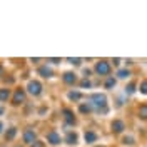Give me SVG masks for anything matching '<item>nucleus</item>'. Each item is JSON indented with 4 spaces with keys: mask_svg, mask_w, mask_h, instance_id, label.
<instances>
[{
    "mask_svg": "<svg viewBox=\"0 0 147 147\" xmlns=\"http://www.w3.org/2000/svg\"><path fill=\"white\" fill-rule=\"evenodd\" d=\"M90 105L94 107V109L97 110V112H100V114H105L107 112V97L104 95V94H94V95H90Z\"/></svg>",
    "mask_w": 147,
    "mask_h": 147,
    "instance_id": "obj_1",
    "label": "nucleus"
},
{
    "mask_svg": "<svg viewBox=\"0 0 147 147\" xmlns=\"http://www.w3.org/2000/svg\"><path fill=\"white\" fill-rule=\"evenodd\" d=\"M27 90L28 94H32V95H40L42 94V84L37 82V80H30L27 85Z\"/></svg>",
    "mask_w": 147,
    "mask_h": 147,
    "instance_id": "obj_2",
    "label": "nucleus"
},
{
    "mask_svg": "<svg viewBox=\"0 0 147 147\" xmlns=\"http://www.w3.org/2000/svg\"><path fill=\"white\" fill-rule=\"evenodd\" d=\"M95 72L100 74V75H109V74H110V65H109V62H105V60L97 62V65H95Z\"/></svg>",
    "mask_w": 147,
    "mask_h": 147,
    "instance_id": "obj_3",
    "label": "nucleus"
},
{
    "mask_svg": "<svg viewBox=\"0 0 147 147\" xmlns=\"http://www.w3.org/2000/svg\"><path fill=\"white\" fill-rule=\"evenodd\" d=\"M24 100H25V92L22 90V89H17V90H15V94H13L12 104H13V105H18V104H22Z\"/></svg>",
    "mask_w": 147,
    "mask_h": 147,
    "instance_id": "obj_4",
    "label": "nucleus"
},
{
    "mask_svg": "<svg viewBox=\"0 0 147 147\" xmlns=\"http://www.w3.org/2000/svg\"><path fill=\"white\" fill-rule=\"evenodd\" d=\"M47 140H49L52 146H57V144H60V136H59L55 130H52V132H49V136H47Z\"/></svg>",
    "mask_w": 147,
    "mask_h": 147,
    "instance_id": "obj_5",
    "label": "nucleus"
},
{
    "mask_svg": "<svg viewBox=\"0 0 147 147\" xmlns=\"http://www.w3.org/2000/svg\"><path fill=\"white\" fill-rule=\"evenodd\" d=\"M24 140H25L27 144H34V140H35V132H34L32 129H27V130L24 132Z\"/></svg>",
    "mask_w": 147,
    "mask_h": 147,
    "instance_id": "obj_6",
    "label": "nucleus"
},
{
    "mask_svg": "<svg viewBox=\"0 0 147 147\" xmlns=\"http://www.w3.org/2000/svg\"><path fill=\"white\" fill-rule=\"evenodd\" d=\"M84 139H85V142H87V144H94V142L97 140V134H95V132H92V130H87V132L84 134Z\"/></svg>",
    "mask_w": 147,
    "mask_h": 147,
    "instance_id": "obj_7",
    "label": "nucleus"
},
{
    "mask_svg": "<svg viewBox=\"0 0 147 147\" xmlns=\"http://www.w3.org/2000/svg\"><path fill=\"white\" fill-rule=\"evenodd\" d=\"M112 130L114 132H122L124 130V122L122 120H114L112 122Z\"/></svg>",
    "mask_w": 147,
    "mask_h": 147,
    "instance_id": "obj_8",
    "label": "nucleus"
},
{
    "mask_svg": "<svg viewBox=\"0 0 147 147\" xmlns=\"http://www.w3.org/2000/svg\"><path fill=\"white\" fill-rule=\"evenodd\" d=\"M64 80L67 84H74L75 80H77V77H75V74H72V72H65L64 74Z\"/></svg>",
    "mask_w": 147,
    "mask_h": 147,
    "instance_id": "obj_9",
    "label": "nucleus"
},
{
    "mask_svg": "<svg viewBox=\"0 0 147 147\" xmlns=\"http://www.w3.org/2000/svg\"><path fill=\"white\" fill-rule=\"evenodd\" d=\"M67 144L69 146H75L77 144V134H74V132H69V136H67Z\"/></svg>",
    "mask_w": 147,
    "mask_h": 147,
    "instance_id": "obj_10",
    "label": "nucleus"
},
{
    "mask_svg": "<svg viewBox=\"0 0 147 147\" xmlns=\"http://www.w3.org/2000/svg\"><path fill=\"white\" fill-rule=\"evenodd\" d=\"M64 115H65V120H67L69 124H74V122H75V117L72 115V112H70L69 109H65V110H64Z\"/></svg>",
    "mask_w": 147,
    "mask_h": 147,
    "instance_id": "obj_11",
    "label": "nucleus"
},
{
    "mask_svg": "<svg viewBox=\"0 0 147 147\" xmlns=\"http://www.w3.org/2000/svg\"><path fill=\"white\" fill-rule=\"evenodd\" d=\"M38 74H42L44 77H52V70H50V69H47V67L38 69Z\"/></svg>",
    "mask_w": 147,
    "mask_h": 147,
    "instance_id": "obj_12",
    "label": "nucleus"
},
{
    "mask_svg": "<svg viewBox=\"0 0 147 147\" xmlns=\"http://www.w3.org/2000/svg\"><path fill=\"white\" fill-rule=\"evenodd\" d=\"M69 99H70V100H79V99H80V92H69Z\"/></svg>",
    "mask_w": 147,
    "mask_h": 147,
    "instance_id": "obj_13",
    "label": "nucleus"
},
{
    "mask_svg": "<svg viewBox=\"0 0 147 147\" xmlns=\"http://www.w3.org/2000/svg\"><path fill=\"white\" fill-rule=\"evenodd\" d=\"M9 97H10V92L7 90V89H2V90H0V100H7Z\"/></svg>",
    "mask_w": 147,
    "mask_h": 147,
    "instance_id": "obj_14",
    "label": "nucleus"
},
{
    "mask_svg": "<svg viewBox=\"0 0 147 147\" xmlns=\"http://www.w3.org/2000/svg\"><path fill=\"white\" fill-rule=\"evenodd\" d=\"M15 134H17V129H15V127H12V129H9V132L5 134V137H7V139L10 140V139H13V137H15Z\"/></svg>",
    "mask_w": 147,
    "mask_h": 147,
    "instance_id": "obj_15",
    "label": "nucleus"
},
{
    "mask_svg": "<svg viewBox=\"0 0 147 147\" xmlns=\"http://www.w3.org/2000/svg\"><path fill=\"white\" fill-rule=\"evenodd\" d=\"M139 117H142V119H147V105H142V107L139 109Z\"/></svg>",
    "mask_w": 147,
    "mask_h": 147,
    "instance_id": "obj_16",
    "label": "nucleus"
},
{
    "mask_svg": "<svg viewBox=\"0 0 147 147\" xmlns=\"http://www.w3.org/2000/svg\"><path fill=\"white\" fill-rule=\"evenodd\" d=\"M115 85V79L114 77H109L107 80H105V89H110V87H114Z\"/></svg>",
    "mask_w": 147,
    "mask_h": 147,
    "instance_id": "obj_17",
    "label": "nucleus"
},
{
    "mask_svg": "<svg viewBox=\"0 0 147 147\" xmlns=\"http://www.w3.org/2000/svg\"><path fill=\"white\" fill-rule=\"evenodd\" d=\"M90 110H92L90 102H89V104H82V105H80V112H84V114H85V112H90Z\"/></svg>",
    "mask_w": 147,
    "mask_h": 147,
    "instance_id": "obj_18",
    "label": "nucleus"
},
{
    "mask_svg": "<svg viewBox=\"0 0 147 147\" xmlns=\"http://www.w3.org/2000/svg\"><path fill=\"white\" fill-rule=\"evenodd\" d=\"M139 90H140V94H144V95H147V80H144V82H140V87H139Z\"/></svg>",
    "mask_w": 147,
    "mask_h": 147,
    "instance_id": "obj_19",
    "label": "nucleus"
},
{
    "mask_svg": "<svg viewBox=\"0 0 147 147\" xmlns=\"http://www.w3.org/2000/svg\"><path fill=\"white\" fill-rule=\"evenodd\" d=\"M117 75H119L120 79H127L130 74H129V70H119V74H117Z\"/></svg>",
    "mask_w": 147,
    "mask_h": 147,
    "instance_id": "obj_20",
    "label": "nucleus"
},
{
    "mask_svg": "<svg viewBox=\"0 0 147 147\" xmlns=\"http://www.w3.org/2000/svg\"><path fill=\"white\" fill-rule=\"evenodd\" d=\"M124 144H125V146H132V144H134V137H130V136H129V137H125L124 139Z\"/></svg>",
    "mask_w": 147,
    "mask_h": 147,
    "instance_id": "obj_21",
    "label": "nucleus"
},
{
    "mask_svg": "<svg viewBox=\"0 0 147 147\" xmlns=\"http://www.w3.org/2000/svg\"><path fill=\"white\" fill-rule=\"evenodd\" d=\"M125 92H127V94H132V92H134V84H130L129 87H125Z\"/></svg>",
    "mask_w": 147,
    "mask_h": 147,
    "instance_id": "obj_22",
    "label": "nucleus"
},
{
    "mask_svg": "<svg viewBox=\"0 0 147 147\" xmlns=\"http://www.w3.org/2000/svg\"><path fill=\"white\" fill-rule=\"evenodd\" d=\"M32 147H44V142H40V140H35V142L32 144Z\"/></svg>",
    "mask_w": 147,
    "mask_h": 147,
    "instance_id": "obj_23",
    "label": "nucleus"
},
{
    "mask_svg": "<svg viewBox=\"0 0 147 147\" xmlns=\"http://www.w3.org/2000/svg\"><path fill=\"white\" fill-rule=\"evenodd\" d=\"M70 64H80V59H69Z\"/></svg>",
    "mask_w": 147,
    "mask_h": 147,
    "instance_id": "obj_24",
    "label": "nucleus"
},
{
    "mask_svg": "<svg viewBox=\"0 0 147 147\" xmlns=\"http://www.w3.org/2000/svg\"><path fill=\"white\" fill-rule=\"evenodd\" d=\"M82 87H90V82H89V80H84V82H82Z\"/></svg>",
    "mask_w": 147,
    "mask_h": 147,
    "instance_id": "obj_25",
    "label": "nucleus"
},
{
    "mask_svg": "<svg viewBox=\"0 0 147 147\" xmlns=\"http://www.w3.org/2000/svg\"><path fill=\"white\" fill-rule=\"evenodd\" d=\"M2 129H3V124H2V122H0V134H2Z\"/></svg>",
    "mask_w": 147,
    "mask_h": 147,
    "instance_id": "obj_26",
    "label": "nucleus"
}]
</instances>
